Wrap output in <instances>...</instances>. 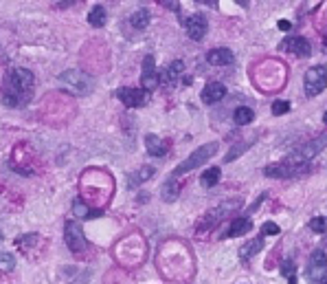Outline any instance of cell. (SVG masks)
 <instances>
[{"instance_id": "obj_1", "label": "cell", "mask_w": 327, "mask_h": 284, "mask_svg": "<svg viewBox=\"0 0 327 284\" xmlns=\"http://www.w3.org/2000/svg\"><path fill=\"white\" fill-rule=\"evenodd\" d=\"M33 73L27 69H13L7 73L2 86V104L9 108H18L24 106L31 99V90H33Z\"/></svg>"}, {"instance_id": "obj_2", "label": "cell", "mask_w": 327, "mask_h": 284, "mask_svg": "<svg viewBox=\"0 0 327 284\" xmlns=\"http://www.w3.org/2000/svg\"><path fill=\"white\" fill-rule=\"evenodd\" d=\"M325 145H327V133L321 135V137H316V139H312V141H308V143L301 145L299 150H294L292 154H288V156L283 159V163L292 165V167H296V170L301 172V165L308 163L310 159H314V156L319 154V152L323 150Z\"/></svg>"}, {"instance_id": "obj_3", "label": "cell", "mask_w": 327, "mask_h": 284, "mask_svg": "<svg viewBox=\"0 0 327 284\" xmlns=\"http://www.w3.org/2000/svg\"><path fill=\"white\" fill-rule=\"evenodd\" d=\"M218 148H219V145L216 143V141H211V143H204V145H200V148H198V150H193L191 154L187 156V161H182V163L178 165L176 170H173V176H180V174H185V172L193 170V167L202 165L204 161H209L213 154H216Z\"/></svg>"}, {"instance_id": "obj_4", "label": "cell", "mask_w": 327, "mask_h": 284, "mask_svg": "<svg viewBox=\"0 0 327 284\" xmlns=\"http://www.w3.org/2000/svg\"><path fill=\"white\" fill-rule=\"evenodd\" d=\"M59 82L75 95H88L90 90H93V86H95L90 75L81 73V71H75V69H70V71H66V73L59 75Z\"/></svg>"}, {"instance_id": "obj_5", "label": "cell", "mask_w": 327, "mask_h": 284, "mask_svg": "<svg viewBox=\"0 0 327 284\" xmlns=\"http://www.w3.org/2000/svg\"><path fill=\"white\" fill-rule=\"evenodd\" d=\"M305 273H308L310 284H327V256L323 249L312 251Z\"/></svg>"}, {"instance_id": "obj_6", "label": "cell", "mask_w": 327, "mask_h": 284, "mask_svg": "<svg viewBox=\"0 0 327 284\" xmlns=\"http://www.w3.org/2000/svg\"><path fill=\"white\" fill-rule=\"evenodd\" d=\"M325 86H327V69L325 67H312L305 73V93H308V97H314V95L323 93Z\"/></svg>"}, {"instance_id": "obj_7", "label": "cell", "mask_w": 327, "mask_h": 284, "mask_svg": "<svg viewBox=\"0 0 327 284\" xmlns=\"http://www.w3.org/2000/svg\"><path fill=\"white\" fill-rule=\"evenodd\" d=\"M64 242H66V247H68L73 253H79V251H84L86 247H88V245H86L84 234H81L79 222H75V220L66 222V227H64Z\"/></svg>"}, {"instance_id": "obj_8", "label": "cell", "mask_w": 327, "mask_h": 284, "mask_svg": "<svg viewBox=\"0 0 327 284\" xmlns=\"http://www.w3.org/2000/svg\"><path fill=\"white\" fill-rule=\"evenodd\" d=\"M239 205H242V201H239V199H235V201H231V203H228V201H226V203H222V205L216 207V210H213V212H209V216L204 218V220H202V225H200V231L209 229V227H216L218 222H219L224 216L228 214V212L237 210Z\"/></svg>"}, {"instance_id": "obj_9", "label": "cell", "mask_w": 327, "mask_h": 284, "mask_svg": "<svg viewBox=\"0 0 327 284\" xmlns=\"http://www.w3.org/2000/svg\"><path fill=\"white\" fill-rule=\"evenodd\" d=\"M158 71H156V64H154V58L152 55H145L143 60V75H141V86L145 90H154L158 86Z\"/></svg>"}, {"instance_id": "obj_10", "label": "cell", "mask_w": 327, "mask_h": 284, "mask_svg": "<svg viewBox=\"0 0 327 284\" xmlns=\"http://www.w3.org/2000/svg\"><path fill=\"white\" fill-rule=\"evenodd\" d=\"M116 97H119L121 101H123V106H127V108H139V106H143L147 101L145 93L139 88H119L116 90Z\"/></svg>"}, {"instance_id": "obj_11", "label": "cell", "mask_w": 327, "mask_h": 284, "mask_svg": "<svg viewBox=\"0 0 327 284\" xmlns=\"http://www.w3.org/2000/svg\"><path fill=\"white\" fill-rule=\"evenodd\" d=\"M281 51H292L294 55H299V58H310L312 53V47L310 42L305 38H285L283 42L279 44Z\"/></svg>"}, {"instance_id": "obj_12", "label": "cell", "mask_w": 327, "mask_h": 284, "mask_svg": "<svg viewBox=\"0 0 327 284\" xmlns=\"http://www.w3.org/2000/svg\"><path fill=\"white\" fill-rule=\"evenodd\" d=\"M185 27H187V33H189V38L191 40H202L204 35H207L209 24H207V18L200 16V13H196V16L187 18Z\"/></svg>"}, {"instance_id": "obj_13", "label": "cell", "mask_w": 327, "mask_h": 284, "mask_svg": "<svg viewBox=\"0 0 327 284\" xmlns=\"http://www.w3.org/2000/svg\"><path fill=\"white\" fill-rule=\"evenodd\" d=\"M264 174L270 176V179H292V176L299 174V170L292 165H288V163H283V161H279V163H274V165H266Z\"/></svg>"}, {"instance_id": "obj_14", "label": "cell", "mask_w": 327, "mask_h": 284, "mask_svg": "<svg viewBox=\"0 0 327 284\" xmlns=\"http://www.w3.org/2000/svg\"><path fill=\"white\" fill-rule=\"evenodd\" d=\"M224 95H226V86L219 82H209L202 90V101L204 104H218L224 99Z\"/></svg>"}, {"instance_id": "obj_15", "label": "cell", "mask_w": 327, "mask_h": 284, "mask_svg": "<svg viewBox=\"0 0 327 284\" xmlns=\"http://www.w3.org/2000/svg\"><path fill=\"white\" fill-rule=\"evenodd\" d=\"M182 71H185V64H182L180 60H176V62H171L169 67L158 75V79H161V84H165V86H173L178 82V77L182 75Z\"/></svg>"}, {"instance_id": "obj_16", "label": "cell", "mask_w": 327, "mask_h": 284, "mask_svg": "<svg viewBox=\"0 0 327 284\" xmlns=\"http://www.w3.org/2000/svg\"><path fill=\"white\" fill-rule=\"evenodd\" d=\"M207 62L213 67H226L233 62V51L231 49H213L207 53Z\"/></svg>"}, {"instance_id": "obj_17", "label": "cell", "mask_w": 327, "mask_h": 284, "mask_svg": "<svg viewBox=\"0 0 327 284\" xmlns=\"http://www.w3.org/2000/svg\"><path fill=\"white\" fill-rule=\"evenodd\" d=\"M145 148L152 156H165L167 154V143L163 139H158L156 135H147L145 137Z\"/></svg>"}, {"instance_id": "obj_18", "label": "cell", "mask_w": 327, "mask_h": 284, "mask_svg": "<svg viewBox=\"0 0 327 284\" xmlns=\"http://www.w3.org/2000/svg\"><path fill=\"white\" fill-rule=\"evenodd\" d=\"M262 249H264V234L253 238L250 242H246V245L239 249V258H242V260H248V258H253L255 253H259Z\"/></svg>"}, {"instance_id": "obj_19", "label": "cell", "mask_w": 327, "mask_h": 284, "mask_svg": "<svg viewBox=\"0 0 327 284\" xmlns=\"http://www.w3.org/2000/svg\"><path fill=\"white\" fill-rule=\"evenodd\" d=\"M250 227H253V222L248 220V218H235L231 222V227H228V238H237V236H244L246 231H250Z\"/></svg>"}, {"instance_id": "obj_20", "label": "cell", "mask_w": 327, "mask_h": 284, "mask_svg": "<svg viewBox=\"0 0 327 284\" xmlns=\"http://www.w3.org/2000/svg\"><path fill=\"white\" fill-rule=\"evenodd\" d=\"M178 192H180V187H178L176 179H169L165 185H163V190H161L163 201H165V203H173V201L178 199Z\"/></svg>"}, {"instance_id": "obj_21", "label": "cell", "mask_w": 327, "mask_h": 284, "mask_svg": "<svg viewBox=\"0 0 327 284\" xmlns=\"http://www.w3.org/2000/svg\"><path fill=\"white\" fill-rule=\"evenodd\" d=\"M106 18H108V13H106V9L101 7V4L93 7V9H90V13H88V22L93 24V27H104Z\"/></svg>"}, {"instance_id": "obj_22", "label": "cell", "mask_w": 327, "mask_h": 284, "mask_svg": "<svg viewBox=\"0 0 327 284\" xmlns=\"http://www.w3.org/2000/svg\"><path fill=\"white\" fill-rule=\"evenodd\" d=\"M233 119H235V124H237V126H248L250 121L255 119V113L248 108V106H239V108L235 110Z\"/></svg>"}, {"instance_id": "obj_23", "label": "cell", "mask_w": 327, "mask_h": 284, "mask_svg": "<svg viewBox=\"0 0 327 284\" xmlns=\"http://www.w3.org/2000/svg\"><path fill=\"white\" fill-rule=\"evenodd\" d=\"M130 24L134 29H145L147 24H150V11H147V9H139V11H134L130 16Z\"/></svg>"}, {"instance_id": "obj_24", "label": "cell", "mask_w": 327, "mask_h": 284, "mask_svg": "<svg viewBox=\"0 0 327 284\" xmlns=\"http://www.w3.org/2000/svg\"><path fill=\"white\" fill-rule=\"evenodd\" d=\"M219 176H222L219 167H209V170H204V174L200 176V183H202L204 187H213V185H218Z\"/></svg>"}, {"instance_id": "obj_25", "label": "cell", "mask_w": 327, "mask_h": 284, "mask_svg": "<svg viewBox=\"0 0 327 284\" xmlns=\"http://www.w3.org/2000/svg\"><path fill=\"white\" fill-rule=\"evenodd\" d=\"M154 176V167H150V165H145V167H141L136 174H132V179H130V185L134 187V185H139V183H145L147 179H152Z\"/></svg>"}, {"instance_id": "obj_26", "label": "cell", "mask_w": 327, "mask_h": 284, "mask_svg": "<svg viewBox=\"0 0 327 284\" xmlns=\"http://www.w3.org/2000/svg\"><path fill=\"white\" fill-rule=\"evenodd\" d=\"M16 267V258L9 251H0V273H9Z\"/></svg>"}, {"instance_id": "obj_27", "label": "cell", "mask_w": 327, "mask_h": 284, "mask_svg": "<svg viewBox=\"0 0 327 284\" xmlns=\"http://www.w3.org/2000/svg\"><path fill=\"white\" fill-rule=\"evenodd\" d=\"M310 229L316 231V234H325L327 231V218H314V220H310Z\"/></svg>"}, {"instance_id": "obj_28", "label": "cell", "mask_w": 327, "mask_h": 284, "mask_svg": "<svg viewBox=\"0 0 327 284\" xmlns=\"http://www.w3.org/2000/svg\"><path fill=\"white\" fill-rule=\"evenodd\" d=\"M248 145H250V143H246V141H242V143H235V145H233V150L226 154V163H228V161H235V159H237V156L242 154V152L246 150Z\"/></svg>"}, {"instance_id": "obj_29", "label": "cell", "mask_w": 327, "mask_h": 284, "mask_svg": "<svg viewBox=\"0 0 327 284\" xmlns=\"http://www.w3.org/2000/svg\"><path fill=\"white\" fill-rule=\"evenodd\" d=\"M73 212H75V214H77V216H81V218L93 216V214H90V210H88V207H86V205H84V203H81L79 199L73 203Z\"/></svg>"}, {"instance_id": "obj_30", "label": "cell", "mask_w": 327, "mask_h": 284, "mask_svg": "<svg viewBox=\"0 0 327 284\" xmlns=\"http://www.w3.org/2000/svg\"><path fill=\"white\" fill-rule=\"evenodd\" d=\"M288 110H290V104H288V101H274V104H272V115H277V117H279V115H285V113H288Z\"/></svg>"}, {"instance_id": "obj_31", "label": "cell", "mask_w": 327, "mask_h": 284, "mask_svg": "<svg viewBox=\"0 0 327 284\" xmlns=\"http://www.w3.org/2000/svg\"><path fill=\"white\" fill-rule=\"evenodd\" d=\"M281 273H283L288 280H294V262L292 260H285L283 267H281Z\"/></svg>"}, {"instance_id": "obj_32", "label": "cell", "mask_w": 327, "mask_h": 284, "mask_svg": "<svg viewBox=\"0 0 327 284\" xmlns=\"http://www.w3.org/2000/svg\"><path fill=\"white\" fill-rule=\"evenodd\" d=\"M279 231L281 229L274 225V222H264V225H262V234H266V236H277Z\"/></svg>"}, {"instance_id": "obj_33", "label": "cell", "mask_w": 327, "mask_h": 284, "mask_svg": "<svg viewBox=\"0 0 327 284\" xmlns=\"http://www.w3.org/2000/svg\"><path fill=\"white\" fill-rule=\"evenodd\" d=\"M163 4H165V7H169V9H173V11H178V2L176 0H161Z\"/></svg>"}, {"instance_id": "obj_34", "label": "cell", "mask_w": 327, "mask_h": 284, "mask_svg": "<svg viewBox=\"0 0 327 284\" xmlns=\"http://www.w3.org/2000/svg\"><path fill=\"white\" fill-rule=\"evenodd\" d=\"M279 29L281 31H290V22L288 20H279Z\"/></svg>"}, {"instance_id": "obj_35", "label": "cell", "mask_w": 327, "mask_h": 284, "mask_svg": "<svg viewBox=\"0 0 327 284\" xmlns=\"http://www.w3.org/2000/svg\"><path fill=\"white\" fill-rule=\"evenodd\" d=\"M235 2H237L239 7H246V4H248V0H235Z\"/></svg>"}, {"instance_id": "obj_36", "label": "cell", "mask_w": 327, "mask_h": 284, "mask_svg": "<svg viewBox=\"0 0 327 284\" xmlns=\"http://www.w3.org/2000/svg\"><path fill=\"white\" fill-rule=\"evenodd\" d=\"M323 121H325V126H327V113L323 115Z\"/></svg>"}]
</instances>
